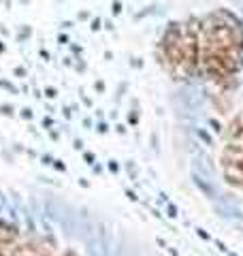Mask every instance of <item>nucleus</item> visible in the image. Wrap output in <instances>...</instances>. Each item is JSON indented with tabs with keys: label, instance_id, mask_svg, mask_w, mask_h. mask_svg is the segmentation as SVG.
<instances>
[{
	"label": "nucleus",
	"instance_id": "f257e3e1",
	"mask_svg": "<svg viewBox=\"0 0 243 256\" xmlns=\"http://www.w3.org/2000/svg\"><path fill=\"white\" fill-rule=\"evenodd\" d=\"M224 178L234 186L243 188V146H228L222 154Z\"/></svg>",
	"mask_w": 243,
	"mask_h": 256
}]
</instances>
